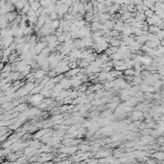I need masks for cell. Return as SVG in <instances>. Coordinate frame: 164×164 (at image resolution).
Wrapping results in <instances>:
<instances>
[{
	"label": "cell",
	"mask_w": 164,
	"mask_h": 164,
	"mask_svg": "<svg viewBox=\"0 0 164 164\" xmlns=\"http://www.w3.org/2000/svg\"><path fill=\"white\" fill-rule=\"evenodd\" d=\"M145 15L148 17H152L153 15H154V11H152V10L145 11Z\"/></svg>",
	"instance_id": "6da1fadb"
}]
</instances>
